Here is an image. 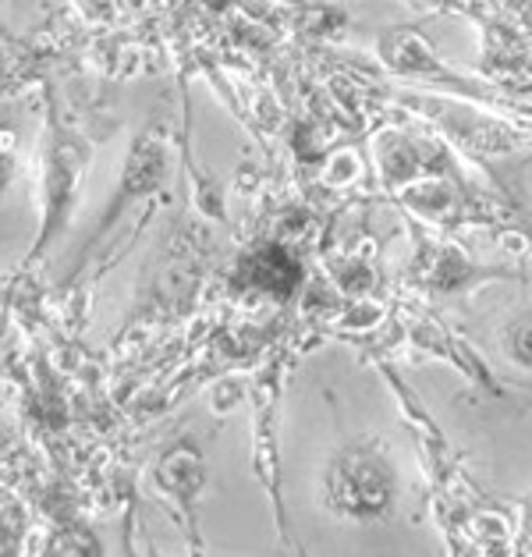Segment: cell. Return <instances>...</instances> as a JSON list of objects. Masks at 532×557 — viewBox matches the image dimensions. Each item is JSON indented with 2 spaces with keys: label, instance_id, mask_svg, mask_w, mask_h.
Masks as SVG:
<instances>
[{
  "label": "cell",
  "instance_id": "obj_1",
  "mask_svg": "<svg viewBox=\"0 0 532 557\" xmlns=\"http://www.w3.org/2000/svg\"><path fill=\"white\" fill-rule=\"evenodd\" d=\"M391 494H394L391 472L380 458L366 451H348L334 461L331 505L341 515H359V519L384 515V508L391 505Z\"/></svg>",
  "mask_w": 532,
  "mask_h": 557
},
{
  "label": "cell",
  "instance_id": "obj_2",
  "mask_svg": "<svg viewBox=\"0 0 532 557\" xmlns=\"http://www.w3.org/2000/svg\"><path fill=\"white\" fill-rule=\"evenodd\" d=\"M508 348H511L515 362L532 366V317H522V320H515V323H511V331H508Z\"/></svg>",
  "mask_w": 532,
  "mask_h": 557
}]
</instances>
